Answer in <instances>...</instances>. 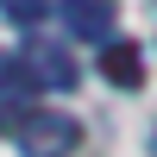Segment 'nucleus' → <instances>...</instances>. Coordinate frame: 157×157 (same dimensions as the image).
<instances>
[{
    "label": "nucleus",
    "instance_id": "39448f33",
    "mask_svg": "<svg viewBox=\"0 0 157 157\" xmlns=\"http://www.w3.org/2000/svg\"><path fill=\"white\" fill-rule=\"evenodd\" d=\"M25 94H32V82H25L19 57H0V107H6V113H19V107H25Z\"/></svg>",
    "mask_w": 157,
    "mask_h": 157
},
{
    "label": "nucleus",
    "instance_id": "f03ea898",
    "mask_svg": "<svg viewBox=\"0 0 157 157\" xmlns=\"http://www.w3.org/2000/svg\"><path fill=\"white\" fill-rule=\"evenodd\" d=\"M19 69H25V82H32V88H57V94H69V88L82 82V69L69 63V50H63V44H44V38L25 44Z\"/></svg>",
    "mask_w": 157,
    "mask_h": 157
},
{
    "label": "nucleus",
    "instance_id": "20e7f679",
    "mask_svg": "<svg viewBox=\"0 0 157 157\" xmlns=\"http://www.w3.org/2000/svg\"><path fill=\"white\" fill-rule=\"evenodd\" d=\"M101 75H107L113 88H138V82H145V50L126 44V38H107V50H101Z\"/></svg>",
    "mask_w": 157,
    "mask_h": 157
},
{
    "label": "nucleus",
    "instance_id": "423d86ee",
    "mask_svg": "<svg viewBox=\"0 0 157 157\" xmlns=\"http://www.w3.org/2000/svg\"><path fill=\"white\" fill-rule=\"evenodd\" d=\"M0 13H6L13 25H38V19L50 13V0H0Z\"/></svg>",
    "mask_w": 157,
    "mask_h": 157
},
{
    "label": "nucleus",
    "instance_id": "f257e3e1",
    "mask_svg": "<svg viewBox=\"0 0 157 157\" xmlns=\"http://www.w3.org/2000/svg\"><path fill=\"white\" fill-rule=\"evenodd\" d=\"M13 138L25 157H69L82 145V126L69 113H44V107H19L13 113Z\"/></svg>",
    "mask_w": 157,
    "mask_h": 157
},
{
    "label": "nucleus",
    "instance_id": "7ed1b4c3",
    "mask_svg": "<svg viewBox=\"0 0 157 157\" xmlns=\"http://www.w3.org/2000/svg\"><path fill=\"white\" fill-rule=\"evenodd\" d=\"M63 25L88 44H107L113 38V0H63Z\"/></svg>",
    "mask_w": 157,
    "mask_h": 157
},
{
    "label": "nucleus",
    "instance_id": "0eeeda50",
    "mask_svg": "<svg viewBox=\"0 0 157 157\" xmlns=\"http://www.w3.org/2000/svg\"><path fill=\"white\" fill-rule=\"evenodd\" d=\"M151 157H157V126H151Z\"/></svg>",
    "mask_w": 157,
    "mask_h": 157
}]
</instances>
